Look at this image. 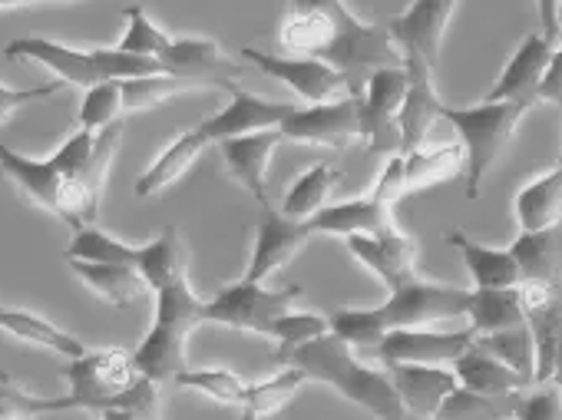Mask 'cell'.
Segmentation results:
<instances>
[{
  "label": "cell",
  "mask_w": 562,
  "mask_h": 420,
  "mask_svg": "<svg viewBox=\"0 0 562 420\" xmlns=\"http://www.w3.org/2000/svg\"><path fill=\"white\" fill-rule=\"evenodd\" d=\"M179 387L195 390L222 407H238L245 410V397H248V380L238 371L228 367H189L176 377Z\"/></svg>",
  "instance_id": "38"
},
{
  "label": "cell",
  "mask_w": 562,
  "mask_h": 420,
  "mask_svg": "<svg viewBox=\"0 0 562 420\" xmlns=\"http://www.w3.org/2000/svg\"><path fill=\"white\" fill-rule=\"evenodd\" d=\"M126 113V97H123V84H97L90 90H83V103L77 113V130L83 133H106L113 126H120V117Z\"/></svg>",
  "instance_id": "40"
},
{
  "label": "cell",
  "mask_w": 562,
  "mask_h": 420,
  "mask_svg": "<svg viewBox=\"0 0 562 420\" xmlns=\"http://www.w3.org/2000/svg\"><path fill=\"white\" fill-rule=\"evenodd\" d=\"M70 272L106 305L126 308L133 305L139 295L149 291L146 278L139 275V268L130 265H93V262H70Z\"/></svg>",
  "instance_id": "32"
},
{
  "label": "cell",
  "mask_w": 562,
  "mask_h": 420,
  "mask_svg": "<svg viewBox=\"0 0 562 420\" xmlns=\"http://www.w3.org/2000/svg\"><path fill=\"white\" fill-rule=\"evenodd\" d=\"M0 169L4 176L34 202L41 206L44 212L50 215H60V189H64V176L54 169L50 159H34V156H24L11 146L0 143Z\"/></svg>",
  "instance_id": "24"
},
{
  "label": "cell",
  "mask_w": 562,
  "mask_h": 420,
  "mask_svg": "<svg viewBox=\"0 0 562 420\" xmlns=\"http://www.w3.org/2000/svg\"><path fill=\"white\" fill-rule=\"evenodd\" d=\"M526 324L536 341V377L532 384L562 387V285H519Z\"/></svg>",
  "instance_id": "10"
},
{
  "label": "cell",
  "mask_w": 562,
  "mask_h": 420,
  "mask_svg": "<svg viewBox=\"0 0 562 420\" xmlns=\"http://www.w3.org/2000/svg\"><path fill=\"white\" fill-rule=\"evenodd\" d=\"M64 377L70 384V400L77 410H123L133 387L143 380V374L136 371L133 351L123 347H100V351H87L83 357L70 361L64 367Z\"/></svg>",
  "instance_id": "4"
},
{
  "label": "cell",
  "mask_w": 562,
  "mask_h": 420,
  "mask_svg": "<svg viewBox=\"0 0 562 420\" xmlns=\"http://www.w3.org/2000/svg\"><path fill=\"white\" fill-rule=\"evenodd\" d=\"M335 31V8L331 4H289L278 27V44L295 51L299 57H322Z\"/></svg>",
  "instance_id": "26"
},
{
  "label": "cell",
  "mask_w": 562,
  "mask_h": 420,
  "mask_svg": "<svg viewBox=\"0 0 562 420\" xmlns=\"http://www.w3.org/2000/svg\"><path fill=\"white\" fill-rule=\"evenodd\" d=\"M338 179H341V169H338L331 159L315 163L312 169H305V173L292 183V189L285 192V199H281V209H278V212L285 215V219H292V222H308V219H315V215L328 206V199H331Z\"/></svg>",
  "instance_id": "31"
},
{
  "label": "cell",
  "mask_w": 562,
  "mask_h": 420,
  "mask_svg": "<svg viewBox=\"0 0 562 420\" xmlns=\"http://www.w3.org/2000/svg\"><path fill=\"white\" fill-rule=\"evenodd\" d=\"M70 262H93V265H130L136 268L139 262V245L123 242L110 232H103L100 225H83L74 232V242L64 252Z\"/></svg>",
  "instance_id": "36"
},
{
  "label": "cell",
  "mask_w": 562,
  "mask_h": 420,
  "mask_svg": "<svg viewBox=\"0 0 562 420\" xmlns=\"http://www.w3.org/2000/svg\"><path fill=\"white\" fill-rule=\"evenodd\" d=\"M189 90H215V87H209L202 80H189V77H172V74H159V77H146V80H130V84H123L126 113L162 107L172 97L189 93Z\"/></svg>",
  "instance_id": "42"
},
{
  "label": "cell",
  "mask_w": 562,
  "mask_h": 420,
  "mask_svg": "<svg viewBox=\"0 0 562 420\" xmlns=\"http://www.w3.org/2000/svg\"><path fill=\"white\" fill-rule=\"evenodd\" d=\"M555 166H559V169H562V150H559V163H555Z\"/></svg>",
  "instance_id": "53"
},
{
  "label": "cell",
  "mask_w": 562,
  "mask_h": 420,
  "mask_svg": "<svg viewBox=\"0 0 562 420\" xmlns=\"http://www.w3.org/2000/svg\"><path fill=\"white\" fill-rule=\"evenodd\" d=\"M93 150H97V136L77 130V133H74L70 140H64L47 159L54 163V169H57L64 179H77V176L87 173V166H90V159H93Z\"/></svg>",
  "instance_id": "45"
},
{
  "label": "cell",
  "mask_w": 562,
  "mask_h": 420,
  "mask_svg": "<svg viewBox=\"0 0 562 420\" xmlns=\"http://www.w3.org/2000/svg\"><path fill=\"white\" fill-rule=\"evenodd\" d=\"M67 410H77L70 394L44 397V394H34V390L14 384L8 374H0V420H41V417H54V413H67Z\"/></svg>",
  "instance_id": "39"
},
{
  "label": "cell",
  "mask_w": 562,
  "mask_h": 420,
  "mask_svg": "<svg viewBox=\"0 0 562 420\" xmlns=\"http://www.w3.org/2000/svg\"><path fill=\"white\" fill-rule=\"evenodd\" d=\"M532 107L522 103H476V107H447L440 110V120L450 123V130L460 136L463 150V173H467V199H480L483 179L493 173V166L509 150L519 123L526 120Z\"/></svg>",
  "instance_id": "2"
},
{
  "label": "cell",
  "mask_w": 562,
  "mask_h": 420,
  "mask_svg": "<svg viewBox=\"0 0 562 420\" xmlns=\"http://www.w3.org/2000/svg\"><path fill=\"white\" fill-rule=\"evenodd\" d=\"M281 136L308 146H328V150H345L355 140L364 143L361 93H348L322 107H295V113L281 126Z\"/></svg>",
  "instance_id": "9"
},
{
  "label": "cell",
  "mask_w": 562,
  "mask_h": 420,
  "mask_svg": "<svg viewBox=\"0 0 562 420\" xmlns=\"http://www.w3.org/2000/svg\"><path fill=\"white\" fill-rule=\"evenodd\" d=\"M453 374L460 380V387L473 390V394H486V397H506V394H522L529 384L506 367L503 361H496L493 354L480 351L476 344L453 364Z\"/></svg>",
  "instance_id": "30"
},
{
  "label": "cell",
  "mask_w": 562,
  "mask_h": 420,
  "mask_svg": "<svg viewBox=\"0 0 562 420\" xmlns=\"http://www.w3.org/2000/svg\"><path fill=\"white\" fill-rule=\"evenodd\" d=\"M467 301L470 291L457 288V285H440V281H427L420 275L407 278L404 285H397L384 305L368 308V318L374 324V331L384 334L387 331H401V328H430L437 321H450L467 314Z\"/></svg>",
  "instance_id": "5"
},
{
  "label": "cell",
  "mask_w": 562,
  "mask_h": 420,
  "mask_svg": "<svg viewBox=\"0 0 562 420\" xmlns=\"http://www.w3.org/2000/svg\"><path fill=\"white\" fill-rule=\"evenodd\" d=\"M509 255L519 265L522 285H546V288L562 285V225L549 232L519 235L509 245Z\"/></svg>",
  "instance_id": "28"
},
{
  "label": "cell",
  "mask_w": 562,
  "mask_h": 420,
  "mask_svg": "<svg viewBox=\"0 0 562 420\" xmlns=\"http://www.w3.org/2000/svg\"><path fill=\"white\" fill-rule=\"evenodd\" d=\"M351 255L374 272L391 291L417 275V242L404 232L391 235H355L348 239Z\"/></svg>",
  "instance_id": "21"
},
{
  "label": "cell",
  "mask_w": 562,
  "mask_h": 420,
  "mask_svg": "<svg viewBox=\"0 0 562 420\" xmlns=\"http://www.w3.org/2000/svg\"><path fill=\"white\" fill-rule=\"evenodd\" d=\"M522 394H506V397H486V394H473L467 387H457L437 420H513L516 413V404H519Z\"/></svg>",
  "instance_id": "41"
},
{
  "label": "cell",
  "mask_w": 562,
  "mask_h": 420,
  "mask_svg": "<svg viewBox=\"0 0 562 420\" xmlns=\"http://www.w3.org/2000/svg\"><path fill=\"white\" fill-rule=\"evenodd\" d=\"M401 67L407 74V97L401 110V156L424 146L427 130L440 120L443 100L437 93V74L414 54H401Z\"/></svg>",
  "instance_id": "16"
},
{
  "label": "cell",
  "mask_w": 562,
  "mask_h": 420,
  "mask_svg": "<svg viewBox=\"0 0 562 420\" xmlns=\"http://www.w3.org/2000/svg\"><path fill=\"white\" fill-rule=\"evenodd\" d=\"M407 97V74L404 67H387L368 77L361 93V123H364V146L378 156L401 153V110Z\"/></svg>",
  "instance_id": "8"
},
{
  "label": "cell",
  "mask_w": 562,
  "mask_h": 420,
  "mask_svg": "<svg viewBox=\"0 0 562 420\" xmlns=\"http://www.w3.org/2000/svg\"><path fill=\"white\" fill-rule=\"evenodd\" d=\"M331 8H335V31H331L328 47L318 57L322 64L345 74L358 93H361V87H358L361 74L371 77L378 70L401 67V51H397L387 24H371V21L355 18L351 8L341 4V0H335Z\"/></svg>",
  "instance_id": "3"
},
{
  "label": "cell",
  "mask_w": 562,
  "mask_h": 420,
  "mask_svg": "<svg viewBox=\"0 0 562 420\" xmlns=\"http://www.w3.org/2000/svg\"><path fill=\"white\" fill-rule=\"evenodd\" d=\"M139 275L146 278L149 291H156L159 285L189 275V252L182 242L179 229H162V235H156L153 242L139 245V262H136Z\"/></svg>",
  "instance_id": "34"
},
{
  "label": "cell",
  "mask_w": 562,
  "mask_h": 420,
  "mask_svg": "<svg viewBox=\"0 0 562 420\" xmlns=\"http://www.w3.org/2000/svg\"><path fill=\"white\" fill-rule=\"evenodd\" d=\"M457 14L453 0H420V4L404 8V14H397L387 31L397 44L401 54H414L420 57L434 74L440 67V44H443V31L450 24V18Z\"/></svg>",
  "instance_id": "15"
},
{
  "label": "cell",
  "mask_w": 562,
  "mask_h": 420,
  "mask_svg": "<svg viewBox=\"0 0 562 420\" xmlns=\"http://www.w3.org/2000/svg\"><path fill=\"white\" fill-rule=\"evenodd\" d=\"M549 60H552V47L542 41V34L539 31L526 34L522 44L516 47V54L509 57V64L503 67L496 87H490V93L483 97V103H522V107H536Z\"/></svg>",
  "instance_id": "17"
},
{
  "label": "cell",
  "mask_w": 562,
  "mask_h": 420,
  "mask_svg": "<svg viewBox=\"0 0 562 420\" xmlns=\"http://www.w3.org/2000/svg\"><path fill=\"white\" fill-rule=\"evenodd\" d=\"M169 41H172V37H169L159 24H153L149 14H146L143 8H136V4L126 8V34H123V41L116 44V51L133 54V57L159 60L162 51L169 47Z\"/></svg>",
  "instance_id": "44"
},
{
  "label": "cell",
  "mask_w": 562,
  "mask_h": 420,
  "mask_svg": "<svg viewBox=\"0 0 562 420\" xmlns=\"http://www.w3.org/2000/svg\"><path fill=\"white\" fill-rule=\"evenodd\" d=\"M162 74L172 77H189V80H202L215 90H235L238 77L245 74L215 41L209 37H172L169 47L159 57Z\"/></svg>",
  "instance_id": "14"
},
{
  "label": "cell",
  "mask_w": 562,
  "mask_h": 420,
  "mask_svg": "<svg viewBox=\"0 0 562 420\" xmlns=\"http://www.w3.org/2000/svg\"><path fill=\"white\" fill-rule=\"evenodd\" d=\"M391 380L397 387V397H401L407 417H437L443 400L460 387L453 367L397 364V367H391Z\"/></svg>",
  "instance_id": "22"
},
{
  "label": "cell",
  "mask_w": 562,
  "mask_h": 420,
  "mask_svg": "<svg viewBox=\"0 0 562 420\" xmlns=\"http://www.w3.org/2000/svg\"><path fill=\"white\" fill-rule=\"evenodd\" d=\"M274 361L281 367L299 371L305 380H318V384L335 387L345 400L358 404L374 420H404L407 417L391 374L361 361L355 354V347L348 341H341L335 331H328L308 344L278 351Z\"/></svg>",
  "instance_id": "1"
},
{
  "label": "cell",
  "mask_w": 562,
  "mask_h": 420,
  "mask_svg": "<svg viewBox=\"0 0 562 420\" xmlns=\"http://www.w3.org/2000/svg\"><path fill=\"white\" fill-rule=\"evenodd\" d=\"M0 331L11 334V338H21V341H31V344H41V347H47L54 354H64L70 361L87 354L83 341L74 338L70 331L57 328L54 321H47L37 311L14 308V305H4V301H0Z\"/></svg>",
  "instance_id": "29"
},
{
  "label": "cell",
  "mask_w": 562,
  "mask_h": 420,
  "mask_svg": "<svg viewBox=\"0 0 562 420\" xmlns=\"http://www.w3.org/2000/svg\"><path fill=\"white\" fill-rule=\"evenodd\" d=\"M539 100H549V103L562 107V44L552 51V60H549L542 87H539Z\"/></svg>",
  "instance_id": "48"
},
{
  "label": "cell",
  "mask_w": 562,
  "mask_h": 420,
  "mask_svg": "<svg viewBox=\"0 0 562 420\" xmlns=\"http://www.w3.org/2000/svg\"><path fill=\"white\" fill-rule=\"evenodd\" d=\"M404 159V196L414 189H427L437 183H450L463 173V150L460 146H434V150H414Z\"/></svg>",
  "instance_id": "35"
},
{
  "label": "cell",
  "mask_w": 562,
  "mask_h": 420,
  "mask_svg": "<svg viewBox=\"0 0 562 420\" xmlns=\"http://www.w3.org/2000/svg\"><path fill=\"white\" fill-rule=\"evenodd\" d=\"M292 113H295V103H274L268 97H255V93L235 87V90H228V103L215 117H209L205 123H199V133L212 146H218L225 140L281 130Z\"/></svg>",
  "instance_id": "12"
},
{
  "label": "cell",
  "mask_w": 562,
  "mask_h": 420,
  "mask_svg": "<svg viewBox=\"0 0 562 420\" xmlns=\"http://www.w3.org/2000/svg\"><path fill=\"white\" fill-rule=\"evenodd\" d=\"M473 344L486 354H493L496 361H503L506 367H513L529 387L536 377V341L529 324L509 328V331H496V334H480L473 338Z\"/></svg>",
  "instance_id": "37"
},
{
  "label": "cell",
  "mask_w": 562,
  "mask_h": 420,
  "mask_svg": "<svg viewBox=\"0 0 562 420\" xmlns=\"http://www.w3.org/2000/svg\"><path fill=\"white\" fill-rule=\"evenodd\" d=\"M8 60H31V64H41L47 67L50 74H57V84L60 87H97V84H106L93 64V54L90 51H80V47H67L60 41H47V37H18L8 44L4 51Z\"/></svg>",
  "instance_id": "18"
},
{
  "label": "cell",
  "mask_w": 562,
  "mask_h": 420,
  "mask_svg": "<svg viewBox=\"0 0 562 420\" xmlns=\"http://www.w3.org/2000/svg\"><path fill=\"white\" fill-rule=\"evenodd\" d=\"M238 420H258V417H251V413H241Z\"/></svg>",
  "instance_id": "51"
},
{
  "label": "cell",
  "mask_w": 562,
  "mask_h": 420,
  "mask_svg": "<svg viewBox=\"0 0 562 420\" xmlns=\"http://www.w3.org/2000/svg\"><path fill=\"white\" fill-rule=\"evenodd\" d=\"M470 314V331L480 334H496L526 324V308L519 298V288H493V291H470L467 301Z\"/></svg>",
  "instance_id": "33"
},
{
  "label": "cell",
  "mask_w": 562,
  "mask_h": 420,
  "mask_svg": "<svg viewBox=\"0 0 562 420\" xmlns=\"http://www.w3.org/2000/svg\"><path fill=\"white\" fill-rule=\"evenodd\" d=\"M100 420H136V417L130 410H103Z\"/></svg>",
  "instance_id": "49"
},
{
  "label": "cell",
  "mask_w": 562,
  "mask_h": 420,
  "mask_svg": "<svg viewBox=\"0 0 562 420\" xmlns=\"http://www.w3.org/2000/svg\"><path fill=\"white\" fill-rule=\"evenodd\" d=\"M241 60L258 67L265 77L285 84L299 100H305L308 107H322V103H335L348 93H358L345 74H338L335 67L315 60V57H281V54H265L255 47H241Z\"/></svg>",
  "instance_id": "7"
},
{
  "label": "cell",
  "mask_w": 562,
  "mask_h": 420,
  "mask_svg": "<svg viewBox=\"0 0 562 420\" xmlns=\"http://www.w3.org/2000/svg\"><path fill=\"white\" fill-rule=\"evenodd\" d=\"M60 90V84H47V87H27V90H11L0 84V126H4L21 107L37 103V100H50Z\"/></svg>",
  "instance_id": "47"
},
{
  "label": "cell",
  "mask_w": 562,
  "mask_h": 420,
  "mask_svg": "<svg viewBox=\"0 0 562 420\" xmlns=\"http://www.w3.org/2000/svg\"><path fill=\"white\" fill-rule=\"evenodd\" d=\"M513 420H562V387L539 384L536 390H522Z\"/></svg>",
  "instance_id": "46"
},
{
  "label": "cell",
  "mask_w": 562,
  "mask_h": 420,
  "mask_svg": "<svg viewBox=\"0 0 562 420\" xmlns=\"http://www.w3.org/2000/svg\"><path fill=\"white\" fill-rule=\"evenodd\" d=\"M447 242L460 252V258L467 262V272L473 278V291H493V288H519L522 275L516 258L509 255V248H493L483 245L476 239H470L467 232L453 229L447 235Z\"/></svg>",
  "instance_id": "23"
},
{
  "label": "cell",
  "mask_w": 562,
  "mask_h": 420,
  "mask_svg": "<svg viewBox=\"0 0 562 420\" xmlns=\"http://www.w3.org/2000/svg\"><path fill=\"white\" fill-rule=\"evenodd\" d=\"M308 380L292 371V367H281L278 374L258 380V384H248V397H245V410L241 413H251L258 420H265V413L278 410L281 404H289Z\"/></svg>",
  "instance_id": "43"
},
{
  "label": "cell",
  "mask_w": 562,
  "mask_h": 420,
  "mask_svg": "<svg viewBox=\"0 0 562 420\" xmlns=\"http://www.w3.org/2000/svg\"><path fill=\"white\" fill-rule=\"evenodd\" d=\"M391 202L371 189L361 199H348V202H328L315 219H308L312 235H341L345 242L355 235H391L397 232L394 219H391Z\"/></svg>",
  "instance_id": "19"
},
{
  "label": "cell",
  "mask_w": 562,
  "mask_h": 420,
  "mask_svg": "<svg viewBox=\"0 0 562 420\" xmlns=\"http://www.w3.org/2000/svg\"><path fill=\"white\" fill-rule=\"evenodd\" d=\"M559 27H562V4H559Z\"/></svg>",
  "instance_id": "52"
},
{
  "label": "cell",
  "mask_w": 562,
  "mask_h": 420,
  "mask_svg": "<svg viewBox=\"0 0 562 420\" xmlns=\"http://www.w3.org/2000/svg\"><path fill=\"white\" fill-rule=\"evenodd\" d=\"M302 298L299 285L289 288H265L255 281H235L225 285L215 298L205 301L202 308V321L232 328V331H248L258 338H271L274 324L285 318L289 311H295V301Z\"/></svg>",
  "instance_id": "6"
},
{
  "label": "cell",
  "mask_w": 562,
  "mask_h": 420,
  "mask_svg": "<svg viewBox=\"0 0 562 420\" xmlns=\"http://www.w3.org/2000/svg\"><path fill=\"white\" fill-rule=\"evenodd\" d=\"M473 331H437V328H401L387 331L378 344V354L384 364H417V367H453L470 347Z\"/></svg>",
  "instance_id": "11"
},
{
  "label": "cell",
  "mask_w": 562,
  "mask_h": 420,
  "mask_svg": "<svg viewBox=\"0 0 562 420\" xmlns=\"http://www.w3.org/2000/svg\"><path fill=\"white\" fill-rule=\"evenodd\" d=\"M312 239L308 222H292L281 215L274 206L261 209V219L255 225V245H251V258L245 268V281L265 285L274 272L285 268Z\"/></svg>",
  "instance_id": "13"
},
{
  "label": "cell",
  "mask_w": 562,
  "mask_h": 420,
  "mask_svg": "<svg viewBox=\"0 0 562 420\" xmlns=\"http://www.w3.org/2000/svg\"><path fill=\"white\" fill-rule=\"evenodd\" d=\"M209 146H212V143L199 133V126L179 133V136L156 156V163L136 179V196H139V199H149V196L166 192L172 183H179V179L195 166V159H199Z\"/></svg>",
  "instance_id": "27"
},
{
  "label": "cell",
  "mask_w": 562,
  "mask_h": 420,
  "mask_svg": "<svg viewBox=\"0 0 562 420\" xmlns=\"http://www.w3.org/2000/svg\"><path fill=\"white\" fill-rule=\"evenodd\" d=\"M404 420H437V417H404Z\"/></svg>",
  "instance_id": "50"
},
{
  "label": "cell",
  "mask_w": 562,
  "mask_h": 420,
  "mask_svg": "<svg viewBox=\"0 0 562 420\" xmlns=\"http://www.w3.org/2000/svg\"><path fill=\"white\" fill-rule=\"evenodd\" d=\"M513 215L519 225V235L549 232L562 225V169H549L526 183L513 199Z\"/></svg>",
  "instance_id": "25"
},
{
  "label": "cell",
  "mask_w": 562,
  "mask_h": 420,
  "mask_svg": "<svg viewBox=\"0 0 562 420\" xmlns=\"http://www.w3.org/2000/svg\"><path fill=\"white\" fill-rule=\"evenodd\" d=\"M285 143L281 130H271V133H255V136H238V140H225L218 143V153H222V163L228 169V176L235 183H241V189L248 196H255V202L265 209L271 206L268 202V192H265V176H268V166H271V156L274 150Z\"/></svg>",
  "instance_id": "20"
}]
</instances>
